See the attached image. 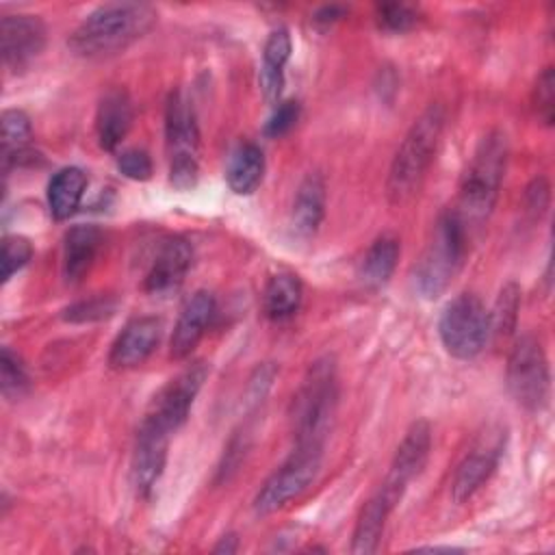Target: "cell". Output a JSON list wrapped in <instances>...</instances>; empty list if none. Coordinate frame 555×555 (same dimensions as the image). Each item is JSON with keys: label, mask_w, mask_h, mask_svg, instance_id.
<instances>
[{"label": "cell", "mask_w": 555, "mask_h": 555, "mask_svg": "<svg viewBox=\"0 0 555 555\" xmlns=\"http://www.w3.org/2000/svg\"><path fill=\"white\" fill-rule=\"evenodd\" d=\"M531 106H533L538 121H542L544 126H553V119H555V69H553V65H546L538 74L533 91H531Z\"/></svg>", "instance_id": "f546056e"}, {"label": "cell", "mask_w": 555, "mask_h": 555, "mask_svg": "<svg viewBox=\"0 0 555 555\" xmlns=\"http://www.w3.org/2000/svg\"><path fill=\"white\" fill-rule=\"evenodd\" d=\"M134 119L132 100L124 89H111L102 95L95 111V137L98 145L106 152H115L126 139Z\"/></svg>", "instance_id": "ac0fdd59"}, {"label": "cell", "mask_w": 555, "mask_h": 555, "mask_svg": "<svg viewBox=\"0 0 555 555\" xmlns=\"http://www.w3.org/2000/svg\"><path fill=\"white\" fill-rule=\"evenodd\" d=\"M505 447V434L501 429L483 434L477 444L455 468L451 481V496L455 503H466L496 470Z\"/></svg>", "instance_id": "8fae6325"}, {"label": "cell", "mask_w": 555, "mask_h": 555, "mask_svg": "<svg viewBox=\"0 0 555 555\" xmlns=\"http://www.w3.org/2000/svg\"><path fill=\"white\" fill-rule=\"evenodd\" d=\"M215 553H236L238 551V538L236 533H225L223 538H219V542L212 546Z\"/></svg>", "instance_id": "f35d334b"}, {"label": "cell", "mask_w": 555, "mask_h": 555, "mask_svg": "<svg viewBox=\"0 0 555 555\" xmlns=\"http://www.w3.org/2000/svg\"><path fill=\"white\" fill-rule=\"evenodd\" d=\"M546 206H548V182L546 178L538 176L529 182L525 191V210L531 212L533 217H540Z\"/></svg>", "instance_id": "8d00e7d4"}, {"label": "cell", "mask_w": 555, "mask_h": 555, "mask_svg": "<svg viewBox=\"0 0 555 555\" xmlns=\"http://www.w3.org/2000/svg\"><path fill=\"white\" fill-rule=\"evenodd\" d=\"M191 262H193L191 243L184 236L167 238L160 245V249L143 280V288L156 297L176 293L182 286V282L191 269Z\"/></svg>", "instance_id": "9a60e30c"}, {"label": "cell", "mask_w": 555, "mask_h": 555, "mask_svg": "<svg viewBox=\"0 0 555 555\" xmlns=\"http://www.w3.org/2000/svg\"><path fill=\"white\" fill-rule=\"evenodd\" d=\"M392 503L386 499V494L382 490H377L360 509L356 527H353V535H351V546L349 551L353 555H371L377 551L384 527H386V518L392 512Z\"/></svg>", "instance_id": "44dd1931"}, {"label": "cell", "mask_w": 555, "mask_h": 555, "mask_svg": "<svg viewBox=\"0 0 555 555\" xmlns=\"http://www.w3.org/2000/svg\"><path fill=\"white\" fill-rule=\"evenodd\" d=\"M169 438L152 427L139 425L132 462H130V479L137 494H147L163 475L167 462Z\"/></svg>", "instance_id": "e0dca14e"}, {"label": "cell", "mask_w": 555, "mask_h": 555, "mask_svg": "<svg viewBox=\"0 0 555 555\" xmlns=\"http://www.w3.org/2000/svg\"><path fill=\"white\" fill-rule=\"evenodd\" d=\"M156 9L145 2H108L93 9L69 35L76 56L104 59L124 52L156 24Z\"/></svg>", "instance_id": "6da1fadb"}, {"label": "cell", "mask_w": 555, "mask_h": 555, "mask_svg": "<svg viewBox=\"0 0 555 555\" xmlns=\"http://www.w3.org/2000/svg\"><path fill=\"white\" fill-rule=\"evenodd\" d=\"M117 310V299L113 295H95L82 301H76L63 310V319L72 323H89L111 317Z\"/></svg>", "instance_id": "1f68e13d"}, {"label": "cell", "mask_w": 555, "mask_h": 555, "mask_svg": "<svg viewBox=\"0 0 555 555\" xmlns=\"http://www.w3.org/2000/svg\"><path fill=\"white\" fill-rule=\"evenodd\" d=\"M345 13H347V9L340 7V4H325V7H321V9L314 13V22H317V24H334V22H338Z\"/></svg>", "instance_id": "74e56055"}, {"label": "cell", "mask_w": 555, "mask_h": 555, "mask_svg": "<svg viewBox=\"0 0 555 555\" xmlns=\"http://www.w3.org/2000/svg\"><path fill=\"white\" fill-rule=\"evenodd\" d=\"M299 119V102L297 100H284L280 102L271 117L264 124V134L271 139H278L282 134H286Z\"/></svg>", "instance_id": "e575fe53"}, {"label": "cell", "mask_w": 555, "mask_h": 555, "mask_svg": "<svg viewBox=\"0 0 555 555\" xmlns=\"http://www.w3.org/2000/svg\"><path fill=\"white\" fill-rule=\"evenodd\" d=\"M199 176V163L197 158H171L169 163V182L178 191H186L195 186Z\"/></svg>", "instance_id": "d590c367"}, {"label": "cell", "mask_w": 555, "mask_h": 555, "mask_svg": "<svg viewBox=\"0 0 555 555\" xmlns=\"http://www.w3.org/2000/svg\"><path fill=\"white\" fill-rule=\"evenodd\" d=\"M165 139L171 158H197L199 128L191 98L173 89L165 104Z\"/></svg>", "instance_id": "2e32d148"}, {"label": "cell", "mask_w": 555, "mask_h": 555, "mask_svg": "<svg viewBox=\"0 0 555 555\" xmlns=\"http://www.w3.org/2000/svg\"><path fill=\"white\" fill-rule=\"evenodd\" d=\"M33 139V126L24 111L20 108H7L2 113V169L4 173L11 167H20L24 163L33 160L30 150Z\"/></svg>", "instance_id": "cb8c5ba5"}, {"label": "cell", "mask_w": 555, "mask_h": 555, "mask_svg": "<svg viewBox=\"0 0 555 555\" xmlns=\"http://www.w3.org/2000/svg\"><path fill=\"white\" fill-rule=\"evenodd\" d=\"M46 46V26L37 15H4L0 22L2 63L11 72L26 69Z\"/></svg>", "instance_id": "7c38bea8"}, {"label": "cell", "mask_w": 555, "mask_h": 555, "mask_svg": "<svg viewBox=\"0 0 555 555\" xmlns=\"http://www.w3.org/2000/svg\"><path fill=\"white\" fill-rule=\"evenodd\" d=\"M488 310L475 293L453 297L438 321V334L447 353L457 360H473L488 343Z\"/></svg>", "instance_id": "ba28073f"}, {"label": "cell", "mask_w": 555, "mask_h": 555, "mask_svg": "<svg viewBox=\"0 0 555 555\" xmlns=\"http://www.w3.org/2000/svg\"><path fill=\"white\" fill-rule=\"evenodd\" d=\"M468 251V228L460 215L444 210L431 230V238L416 262L414 284L425 299L440 297L460 273Z\"/></svg>", "instance_id": "5b68a950"}, {"label": "cell", "mask_w": 555, "mask_h": 555, "mask_svg": "<svg viewBox=\"0 0 555 555\" xmlns=\"http://www.w3.org/2000/svg\"><path fill=\"white\" fill-rule=\"evenodd\" d=\"M442 130L444 106L434 102L414 119L392 158L386 178V195L390 204H403L418 191L429 165L434 163Z\"/></svg>", "instance_id": "3957f363"}, {"label": "cell", "mask_w": 555, "mask_h": 555, "mask_svg": "<svg viewBox=\"0 0 555 555\" xmlns=\"http://www.w3.org/2000/svg\"><path fill=\"white\" fill-rule=\"evenodd\" d=\"M505 379L509 395L527 412H538L546 405L551 373L540 338L533 334H522L514 343L507 356Z\"/></svg>", "instance_id": "8992f818"}, {"label": "cell", "mask_w": 555, "mask_h": 555, "mask_svg": "<svg viewBox=\"0 0 555 555\" xmlns=\"http://www.w3.org/2000/svg\"><path fill=\"white\" fill-rule=\"evenodd\" d=\"M0 388L2 397L9 401L20 399L28 390V375L24 362L9 347H4L0 356Z\"/></svg>", "instance_id": "f1b7e54d"}, {"label": "cell", "mask_w": 555, "mask_h": 555, "mask_svg": "<svg viewBox=\"0 0 555 555\" xmlns=\"http://www.w3.org/2000/svg\"><path fill=\"white\" fill-rule=\"evenodd\" d=\"M264 176V154L256 143H241L225 167L228 186L236 195H251Z\"/></svg>", "instance_id": "d4e9b609"}, {"label": "cell", "mask_w": 555, "mask_h": 555, "mask_svg": "<svg viewBox=\"0 0 555 555\" xmlns=\"http://www.w3.org/2000/svg\"><path fill=\"white\" fill-rule=\"evenodd\" d=\"M217 310L215 295L210 291H195L184 306L180 308L178 321L173 325V334L169 340V356L173 360H184L193 353L197 343L204 338L212 317Z\"/></svg>", "instance_id": "4fadbf2b"}, {"label": "cell", "mask_w": 555, "mask_h": 555, "mask_svg": "<svg viewBox=\"0 0 555 555\" xmlns=\"http://www.w3.org/2000/svg\"><path fill=\"white\" fill-rule=\"evenodd\" d=\"M208 371L210 366L202 360L184 366L152 397L141 425L152 427L165 436L178 431L184 425L191 405L208 377Z\"/></svg>", "instance_id": "9c48e42d"}, {"label": "cell", "mask_w": 555, "mask_h": 555, "mask_svg": "<svg viewBox=\"0 0 555 555\" xmlns=\"http://www.w3.org/2000/svg\"><path fill=\"white\" fill-rule=\"evenodd\" d=\"M375 22L379 30L405 33L418 24V11L403 2H384L375 9Z\"/></svg>", "instance_id": "4dcf8cb0"}, {"label": "cell", "mask_w": 555, "mask_h": 555, "mask_svg": "<svg viewBox=\"0 0 555 555\" xmlns=\"http://www.w3.org/2000/svg\"><path fill=\"white\" fill-rule=\"evenodd\" d=\"M304 286L295 273L282 271L269 278L262 291V312L271 321H284L293 317L301 304Z\"/></svg>", "instance_id": "484cf974"}, {"label": "cell", "mask_w": 555, "mask_h": 555, "mask_svg": "<svg viewBox=\"0 0 555 555\" xmlns=\"http://www.w3.org/2000/svg\"><path fill=\"white\" fill-rule=\"evenodd\" d=\"M325 217V180L319 171H310L297 186L293 199V230L308 238L312 236Z\"/></svg>", "instance_id": "ffe728a7"}, {"label": "cell", "mask_w": 555, "mask_h": 555, "mask_svg": "<svg viewBox=\"0 0 555 555\" xmlns=\"http://www.w3.org/2000/svg\"><path fill=\"white\" fill-rule=\"evenodd\" d=\"M338 401L336 364L330 356L314 360L291 403L295 444L323 447Z\"/></svg>", "instance_id": "277c9868"}, {"label": "cell", "mask_w": 555, "mask_h": 555, "mask_svg": "<svg viewBox=\"0 0 555 555\" xmlns=\"http://www.w3.org/2000/svg\"><path fill=\"white\" fill-rule=\"evenodd\" d=\"M117 169L130 180H147L152 178V158L141 147H128L117 154Z\"/></svg>", "instance_id": "836d02e7"}, {"label": "cell", "mask_w": 555, "mask_h": 555, "mask_svg": "<svg viewBox=\"0 0 555 555\" xmlns=\"http://www.w3.org/2000/svg\"><path fill=\"white\" fill-rule=\"evenodd\" d=\"M33 256V245L26 236L9 234L2 238V282H9Z\"/></svg>", "instance_id": "d6a6232c"}, {"label": "cell", "mask_w": 555, "mask_h": 555, "mask_svg": "<svg viewBox=\"0 0 555 555\" xmlns=\"http://www.w3.org/2000/svg\"><path fill=\"white\" fill-rule=\"evenodd\" d=\"M401 254V245L399 238L395 234H379L371 247L366 249L362 262H360V280L369 286V288H379L384 286L390 275L395 273L397 260Z\"/></svg>", "instance_id": "4316f807"}, {"label": "cell", "mask_w": 555, "mask_h": 555, "mask_svg": "<svg viewBox=\"0 0 555 555\" xmlns=\"http://www.w3.org/2000/svg\"><path fill=\"white\" fill-rule=\"evenodd\" d=\"M518 310H520V288L516 282H507L505 286H501L492 310H488V330H490L488 340H492L494 345L505 343L516 330Z\"/></svg>", "instance_id": "83f0119b"}, {"label": "cell", "mask_w": 555, "mask_h": 555, "mask_svg": "<svg viewBox=\"0 0 555 555\" xmlns=\"http://www.w3.org/2000/svg\"><path fill=\"white\" fill-rule=\"evenodd\" d=\"M160 336L163 323L156 317H137L128 321L111 345L108 364L113 369H134L143 364L156 351Z\"/></svg>", "instance_id": "5bb4252c"}, {"label": "cell", "mask_w": 555, "mask_h": 555, "mask_svg": "<svg viewBox=\"0 0 555 555\" xmlns=\"http://www.w3.org/2000/svg\"><path fill=\"white\" fill-rule=\"evenodd\" d=\"M102 247V230L91 223L74 225L63 238V278L67 284H78L93 267Z\"/></svg>", "instance_id": "d6986e66"}, {"label": "cell", "mask_w": 555, "mask_h": 555, "mask_svg": "<svg viewBox=\"0 0 555 555\" xmlns=\"http://www.w3.org/2000/svg\"><path fill=\"white\" fill-rule=\"evenodd\" d=\"M323 447L295 444L293 453L264 479L254 496V512L258 516L273 514L310 488L321 468Z\"/></svg>", "instance_id": "52a82bcc"}, {"label": "cell", "mask_w": 555, "mask_h": 555, "mask_svg": "<svg viewBox=\"0 0 555 555\" xmlns=\"http://www.w3.org/2000/svg\"><path fill=\"white\" fill-rule=\"evenodd\" d=\"M431 451V427L427 421H416L405 431L403 440L399 442L395 457L390 462V470L382 483V492L386 499L397 505L408 488V483L425 468L427 457Z\"/></svg>", "instance_id": "30bf717a"}, {"label": "cell", "mask_w": 555, "mask_h": 555, "mask_svg": "<svg viewBox=\"0 0 555 555\" xmlns=\"http://www.w3.org/2000/svg\"><path fill=\"white\" fill-rule=\"evenodd\" d=\"M87 173L80 167H63L48 182V208L56 221L69 219L82 202Z\"/></svg>", "instance_id": "603a6c76"}, {"label": "cell", "mask_w": 555, "mask_h": 555, "mask_svg": "<svg viewBox=\"0 0 555 555\" xmlns=\"http://www.w3.org/2000/svg\"><path fill=\"white\" fill-rule=\"evenodd\" d=\"M293 41L286 28H275L264 41L260 65V89L269 102H278L284 87V67L291 59Z\"/></svg>", "instance_id": "7402d4cb"}, {"label": "cell", "mask_w": 555, "mask_h": 555, "mask_svg": "<svg viewBox=\"0 0 555 555\" xmlns=\"http://www.w3.org/2000/svg\"><path fill=\"white\" fill-rule=\"evenodd\" d=\"M507 156L509 143L503 130L492 128L479 139L460 180L457 204L453 206L468 230L481 225L492 215L505 176Z\"/></svg>", "instance_id": "7a4b0ae2"}]
</instances>
